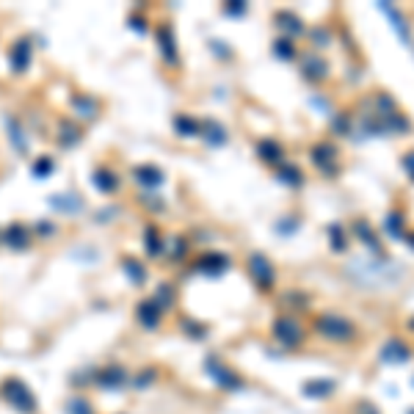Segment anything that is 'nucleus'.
<instances>
[{
	"label": "nucleus",
	"instance_id": "0eeeda50",
	"mask_svg": "<svg viewBox=\"0 0 414 414\" xmlns=\"http://www.w3.org/2000/svg\"><path fill=\"white\" fill-rule=\"evenodd\" d=\"M205 368H207V373H210V378L221 387V389H230V392H235V389H243L246 384H243V378L235 373L232 368H227L221 359H216V357H210L207 362H205Z\"/></svg>",
	"mask_w": 414,
	"mask_h": 414
},
{
	"label": "nucleus",
	"instance_id": "c85d7f7f",
	"mask_svg": "<svg viewBox=\"0 0 414 414\" xmlns=\"http://www.w3.org/2000/svg\"><path fill=\"white\" fill-rule=\"evenodd\" d=\"M315 39H318V47H323V42L329 39V34H326V31H318V34H315Z\"/></svg>",
	"mask_w": 414,
	"mask_h": 414
},
{
	"label": "nucleus",
	"instance_id": "c756f323",
	"mask_svg": "<svg viewBox=\"0 0 414 414\" xmlns=\"http://www.w3.org/2000/svg\"><path fill=\"white\" fill-rule=\"evenodd\" d=\"M406 243H409V246L414 249V232H406Z\"/></svg>",
	"mask_w": 414,
	"mask_h": 414
},
{
	"label": "nucleus",
	"instance_id": "b1692460",
	"mask_svg": "<svg viewBox=\"0 0 414 414\" xmlns=\"http://www.w3.org/2000/svg\"><path fill=\"white\" fill-rule=\"evenodd\" d=\"M331 130L340 133V136L351 133V116L348 113H331Z\"/></svg>",
	"mask_w": 414,
	"mask_h": 414
},
{
	"label": "nucleus",
	"instance_id": "2f4dec72",
	"mask_svg": "<svg viewBox=\"0 0 414 414\" xmlns=\"http://www.w3.org/2000/svg\"><path fill=\"white\" fill-rule=\"evenodd\" d=\"M409 414H414V409H409Z\"/></svg>",
	"mask_w": 414,
	"mask_h": 414
},
{
	"label": "nucleus",
	"instance_id": "393cba45",
	"mask_svg": "<svg viewBox=\"0 0 414 414\" xmlns=\"http://www.w3.org/2000/svg\"><path fill=\"white\" fill-rule=\"evenodd\" d=\"M207 130H210V133H207V144H213V146H221V144H227V130H224V127H219V125H216V122H207Z\"/></svg>",
	"mask_w": 414,
	"mask_h": 414
},
{
	"label": "nucleus",
	"instance_id": "6e6552de",
	"mask_svg": "<svg viewBox=\"0 0 414 414\" xmlns=\"http://www.w3.org/2000/svg\"><path fill=\"white\" fill-rule=\"evenodd\" d=\"M130 373L122 368V365H108L99 373H94V384L99 389H122V387H130Z\"/></svg>",
	"mask_w": 414,
	"mask_h": 414
},
{
	"label": "nucleus",
	"instance_id": "cd10ccee",
	"mask_svg": "<svg viewBox=\"0 0 414 414\" xmlns=\"http://www.w3.org/2000/svg\"><path fill=\"white\" fill-rule=\"evenodd\" d=\"M359 412L362 414H378V409H373L370 403H362V406H359Z\"/></svg>",
	"mask_w": 414,
	"mask_h": 414
},
{
	"label": "nucleus",
	"instance_id": "aec40b11",
	"mask_svg": "<svg viewBox=\"0 0 414 414\" xmlns=\"http://www.w3.org/2000/svg\"><path fill=\"white\" fill-rule=\"evenodd\" d=\"M64 414H97L89 398L83 395H72L67 403H64Z\"/></svg>",
	"mask_w": 414,
	"mask_h": 414
},
{
	"label": "nucleus",
	"instance_id": "f257e3e1",
	"mask_svg": "<svg viewBox=\"0 0 414 414\" xmlns=\"http://www.w3.org/2000/svg\"><path fill=\"white\" fill-rule=\"evenodd\" d=\"M351 276L365 284V287H378V284H392L398 276H401V265H389L384 257H368V260H354L351 265Z\"/></svg>",
	"mask_w": 414,
	"mask_h": 414
},
{
	"label": "nucleus",
	"instance_id": "7ed1b4c3",
	"mask_svg": "<svg viewBox=\"0 0 414 414\" xmlns=\"http://www.w3.org/2000/svg\"><path fill=\"white\" fill-rule=\"evenodd\" d=\"M315 331L321 334L323 340H331V343H351L357 337V326L348 321L345 315L340 312H321L315 318Z\"/></svg>",
	"mask_w": 414,
	"mask_h": 414
},
{
	"label": "nucleus",
	"instance_id": "4be33fe9",
	"mask_svg": "<svg viewBox=\"0 0 414 414\" xmlns=\"http://www.w3.org/2000/svg\"><path fill=\"white\" fill-rule=\"evenodd\" d=\"M155 381H158V370L144 368L130 378V387H133V389H146V387H155Z\"/></svg>",
	"mask_w": 414,
	"mask_h": 414
},
{
	"label": "nucleus",
	"instance_id": "f03ea898",
	"mask_svg": "<svg viewBox=\"0 0 414 414\" xmlns=\"http://www.w3.org/2000/svg\"><path fill=\"white\" fill-rule=\"evenodd\" d=\"M0 401H3L8 409H14L17 414L39 412V401H36L34 389H31L22 378H17V375H6V378L0 381Z\"/></svg>",
	"mask_w": 414,
	"mask_h": 414
},
{
	"label": "nucleus",
	"instance_id": "4468645a",
	"mask_svg": "<svg viewBox=\"0 0 414 414\" xmlns=\"http://www.w3.org/2000/svg\"><path fill=\"white\" fill-rule=\"evenodd\" d=\"M257 155H260V160L263 163H282V158H284V149H282V144L274 141V138H263L260 144H257Z\"/></svg>",
	"mask_w": 414,
	"mask_h": 414
},
{
	"label": "nucleus",
	"instance_id": "dca6fc26",
	"mask_svg": "<svg viewBox=\"0 0 414 414\" xmlns=\"http://www.w3.org/2000/svg\"><path fill=\"white\" fill-rule=\"evenodd\" d=\"M384 232H387L392 240H406V216L398 213V210L387 213V219H384Z\"/></svg>",
	"mask_w": 414,
	"mask_h": 414
},
{
	"label": "nucleus",
	"instance_id": "6ab92c4d",
	"mask_svg": "<svg viewBox=\"0 0 414 414\" xmlns=\"http://www.w3.org/2000/svg\"><path fill=\"white\" fill-rule=\"evenodd\" d=\"M329 243H331L334 251H345L348 249V235H345V227L340 221L329 224Z\"/></svg>",
	"mask_w": 414,
	"mask_h": 414
},
{
	"label": "nucleus",
	"instance_id": "9b49d317",
	"mask_svg": "<svg viewBox=\"0 0 414 414\" xmlns=\"http://www.w3.org/2000/svg\"><path fill=\"white\" fill-rule=\"evenodd\" d=\"M378 8L389 17V22H392V31L398 34V39L403 42V45H409L412 42V31H409V22H406V17L392 6V3H378Z\"/></svg>",
	"mask_w": 414,
	"mask_h": 414
},
{
	"label": "nucleus",
	"instance_id": "7c9ffc66",
	"mask_svg": "<svg viewBox=\"0 0 414 414\" xmlns=\"http://www.w3.org/2000/svg\"><path fill=\"white\" fill-rule=\"evenodd\" d=\"M409 329H414V318H412V321H409Z\"/></svg>",
	"mask_w": 414,
	"mask_h": 414
},
{
	"label": "nucleus",
	"instance_id": "f3484780",
	"mask_svg": "<svg viewBox=\"0 0 414 414\" xmlns=\"http://www.w3.org/2000/svg\"><path fill=\"white\" fill-rule=\"evenodd\" d=\"M307 398H315V401H323V398H329L331 392H334V381L331 378H312V381H307L304 384V389H301Z\"/></svg>",
	"mask_w": 414,
	"mask_h": 414
},
{
	"label": "nucleus",
	"instance_id": "423d86ee",
	"mask_svg": "<svg viewBox=\"0 0 414 414\" xmlns=\"http://www.w3.org/2000/svg\"><path fill=\"white\" fill-rule=\"evenodd\" d=\"M249 276L254 279V284H257L263 293H268V290L274 287V282H276L274 263H271L263 251H254V254L249 257Z\"/></svg>",
	"mask_w": 414,
	"mask_h": 414
},
{
	"label": "nucleus",
	"instance_id": "f8f14e48",
	"mask_svg": "<svg viewBox=\"0 0 414 414\" xmlns=\"http://www.w3.org/2000/svg\"><path fill=\"white\" fill-rule=\"evenodd\" d=\"M378 357H381L384 365H403V362H409L412 351H409V345H406L403 340H389V343L381 348Z\"/></svg>",
	"mask_w": 414,
	"mask_h": 414
},
{
	"label": "nucleus",
	"instance_id": "39448f33",
	"mask_svg": "<svg viewBox=\"0 0 414 414\" xmlns=\"http://www.w3.org/2000/svg\"><path fill=\"white\" fill-rule=\"evenodd\" d=\"M337 146L331 144V141H318L312 149H310V158H312V166L321 172L323 177H329V180H334V177H340V163H337Z\"/></svg>",
	"mask_w": 414,
	"mask_h": 414
},
{
	"label": "nucleus",
	"instance_id": "5701e85b",
	"mask_svg": "<svg viewBox=\"0 0 414 414\" xmlns=\"http://www.w3.org/2000/svg\"><path fill=\"white\" fill-rule=\"evenodd\" d=\"M274 53H276V58H282V61H293V58H296V45H293L287 36H284V39H276Z\"/></svg>",
	"mask_w": 414,
	"mask_h": 414
},
{
	"label": "nucleus",
	"instance_id": "1a4fd4ad",
	"mask_svg": "<svg viewBox=\"0 0 414 414\" xmlns=\"http://www.w3.org/2000/svg\"><path fill=\"white\" fill-rule=\"evenodd\" d=\"M136 321H138V326L146 329V331L160 329V323H163V307H160L155 298H144L136 307Z\"/></svg>",
	"mask_w": 414,
	"mask_h": 414
},
{
	"label": "nucleus",
	"instance_id": "2eb2a0df",
	"mask_svg": "<svg viewBox=\"0 0 414 414\" xmlns=\"http://www.w3.org/2000/svg\"><path fill=\"white\" fill-rule=\"evenodd\" d=\"M227 268H230V260H227L224 254H205V257L196 263V271H202V274H210V276L224 274Z\"/></svg>",
	"mask_w": 414,
	"mask_h": 414
},
{
	"label": "nucleus",
	"instance_id": "ddd939ff",
	"mask_svg": "<svg viewBox=\"0 0 414 414\" xmlns=\"http://www.w3.org/2000/svg\"><path fill=\"white\" fill-rule=\"evenodd\" d=\"M354 237H357L359 243H365V249H368L373 257H384L381 240L375 237V232H373V227H370L368 221H357V224H354Z\"/></svg>",
	"mask_w": 414,
	"mask_h": 414
},
{
	"label": "nucleus",
	"instance_id": "a878e982",
	"mask_svg": "<svg viewBox=\"0 0 414 414\" xmlns=\"http://www.w3.org/2000/svg\"><path fill=\"white\" fill-rule=\"evenodd\" d=\"M401 166H403V172L409 174V180L414 183V149L412 152H406V155L401 158Z\"/></svg>",
	"mask_w": 414,
	"mask_h": 414
},
{
	"label": "nucleus",
	"instance_id": "a211bd4d",
	"mask_svg": "<svg viewBox=\"0 0 414 414\" xmlns=\"http://www.w3.org/2000/svg\"><path fill=\"white\" fill-rule=\"evenodd\" d=\"M276 22H279V28H282V31H287L290 36H301V34H307L304 22H301L293 11H279V14H276Z\"/></svg>",
	"mask_w": 414,
	"mask_h": 414
},
{
	"label": "nucleus",
	"instance_id": "412c9836",
	"mask_svg": "<svg viewBox=\"0 0 414 414\" xmlns=\"http://www.w3.org/2000/svg\"><path fill=\"white\" fill-rule=\"evenodd\" d=\"M279 180H282L284 185H290V188H301V185H304V174H301L298 166L287 163V166L279 169Z\"/></svg>",
	"mask_w": 414,
	"mask_h": 414
},
{
	"label": "nucleus",
	"instance_id": "9d476101",
	"mask_svg": "<svg viewBox=\"0 0 414 414\" xmlns=\"http://www.w3.org/2000/svg\"><path fill=\"white\" fill-rule=\"evenodd\" d=\"M329 61L318 55V53H307L304 55V64H301V75L310 81V83H323L329 78Z\"/></svg>",
	"mask_w": 414,
	"mask_h": 414
},
{
	"label": "nucleus",
	"instance_id": "bb28decb",
	"mask_svg": "<svg viewBox=\"0 0 414 414\" xmlns=\"http://www.w3.org/2000/svg\"><path fill=\"white\" fill-rule=\"evenodd\" d=\"M227 11H230V14H246V6H243V3H237V6H227Z\"/></svg>",
	"mask_w": 414,
	"mask_h": 414
},
{
	"label": "nucleus",
	"instance_id": "20e7f679",
	"mask_svg": "<svg viewBox=\"0 0 414 414\" xmlns=\"http://www.w3.org/2000/svg\"><path fill=\"white\" fill-rule=\"evenodd\" d=\"M271 334H274V340L279 345H284L287 351H293V348H298L304 340H307V331H304V326L296 321L293 315H279L271 326Z\"/></svg>",
	"mask_w": 414,
	"mask_h": 414
}]
</instances>
